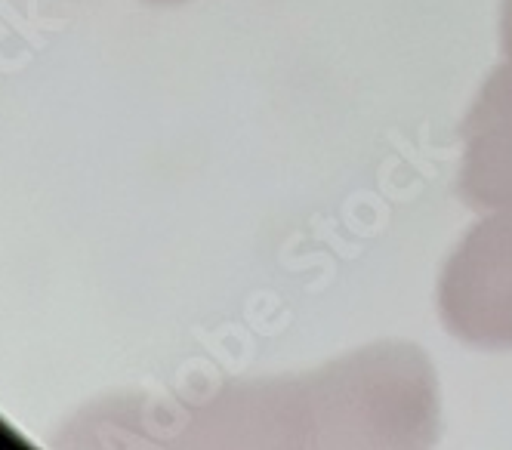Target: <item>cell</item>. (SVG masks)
<instances>
[{"instance_id": "6da1fadb", "label": "cell", "mask_w": 512, "mask_h": 450, "mask_svg": "<svg viewBox=\"0 0 512 450\" xmlns=\"http://www.w3.org/2000/svg\"><path fill=\"white\" fill-rule=\"evenodd\" d=\"M442 315L454 336L485 346H512V210H491L466 235L442 278Z\"/></svg>"}, {"instance_id": "7a4b0ae2", "label": "cell", "mask_w": 512, "mask_h": 450, "mask_svg": "<svg viewBox=\"0 0 512 450\" xmlns=\"http://www.w3.org/2000/svg\"><path fill=\"white\" fill-rule=\"evenodd\" d=\"M460 192L472 207L512 210V62L491 74L463 124Z\"/></svg>"}, {"instance_id": "3957f363", "label": "cell", "mask_w": 512, "mask_h": 450, "mask_svg": "<svg viewBox=\"0 0 512 450\" xmlns=\"http://www.w3.org/2000/svg\"><path fill=\"white\" fill-rule=\"evenodd\" d=\"M500 37H503V53L512 62V0L503 4V22H500Z\"/></svg>"}]
</instances>
